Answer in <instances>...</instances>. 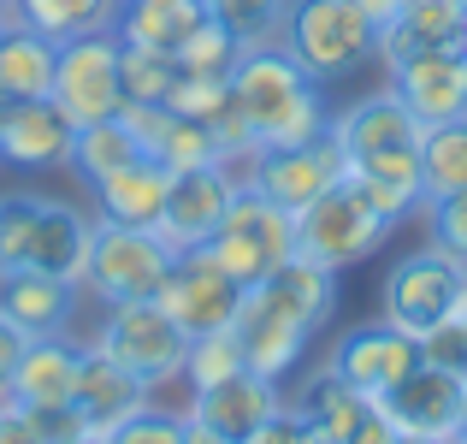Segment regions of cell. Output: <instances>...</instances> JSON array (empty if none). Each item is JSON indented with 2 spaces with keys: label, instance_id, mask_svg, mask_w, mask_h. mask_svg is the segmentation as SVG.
Wrapping results in <instances>:
<instances>
[{
  "label": "cell",
  "instance_id": "cell-1",
  "mask_svg": "<svg viewBox=\"0 0 467 444\" xmlns=\"http://www.w3.org/2000/svg\"><path fill=\"white\" fill-rule=\"evenodd\" d=\"M231 107L243 113V125L254 131L261 148H290L314 143L331 131L326 83L290 59L285 42H254L243 48L237 71H231Z\"/></svg>",
  "mask_w": 467,
  "mask_h": 444
},
{
  "label": "cell",
  "instance_id": "cell-2",
  "mask_svg": "<svg viewBox=\"0 0 467 444\" xmlns=\"http://www.w3.org/2000/svg\"><path fill=\"white\" fill-rule=\"evenodd\" d=\"M95 214H83L66 196L42 190H6L0 196V273H54L83 279Z\"/></svg>",
  "mask_w": 467,
  "mask_h": 444
},
{
  "label": "cell",
  "instance_id": "cell-3",
  "mask_svg": "<svg viewBox=\"0 0 467 444\" xmlns=\"http://www.w3.org/2000/svg\"><path fill=\"white\" fill-rule=\"evenodd\" d=\"M278 42L290 48V59L308 78L337 83L379 59V24L355 0H290Z\"/></svg>",
  "mask_w": 467,
  "mask_h": 444
},
{
  "label": "cell",
  "instance_id": "cell-4",
  "mask_svg": "<svg viewBox=\"0 0 467 444\" xmlns=\"http://www.w3.org/2000/svg\"><path fill=\"white\" fill-rule=\"evenodd\" d=\"M397 226L402 219H390L355 178H337L326 196H314V202L296 214V255L343 273V267H355V261H367V255L385 249V238Z\"/></svg>",
  "mask_w": 467,
  "mask_h": 444
},
{
  "label": "cell",
  "instance_id": "cell-5",
  "mask_svg": "<svg viewBox=\"0 0 467 444\" xmlns=\"http://www.w3.org/2000/svg\"><path fill=\"white\" fill-rule=\"evenodd\" d=\"M171 261H178V249H171L154 226H113V219H95L78 291L95 296L101 308L149 302V296H160V285H166Z\"/></svg>",
  "mask_w": 467,
  "mask_h": 444
},
{
  "label": "cell",
  "instance_id": "cell-6",
  "mask_svg": "<svg viewBox=\"0 0 467 444\" xmlns=\"http://www.w3.org/2000/svg\"><path fill=\"white\" fill-rule=\"evenodd\" d=\"M83 344H95L101 355H113L119 367L142 379L149 391H166L171 379H183V362H190V332L154 302H113L101 314V326Z\"/></svg>",
  "mask_w": 467,
  "mask_h": 444
},
{
  "label": "cell",
  "instance_id": "cell-7",
  "mask_svg": "<svg viewBox=\"0 0 467 444\" xmlns=\"http://www.w3.org/2000/svg\"><path fill=\"white\" fill-rule=\"evenodd\" d=\"M207 249H213V261L225 267L231 279L261 285L266 273H278V267L296 255V214L266 202L254 184H237V196H231V207H225V219H219Z\"/></svg>",
  "mask_w": 467,
  "mask_h": 444
},
{
  "label": "cell",
  "instance_id": "cell-8",
  "mask_svg": "<svg viewBox=\"0 0 467 444\" xmlns=\"http://www.w3.org/2000/svg\"><path fill=\"white\" fill-rule=\"evenodd\" d=\"M467 296V261H456L450 249L426 243V249H409L379 285V308H385L390 326H402L409 338H426L432 326L462 314Z\"/></svg>",
  "mask_w": 467,
  "mask_h": 444
},
{
  "label": "cell",
  "instance_id": "cell-9",
  "mask_svg": "<svg viewBox=\"0 0 467 444\" xmlns=\"http://www.w3.org/2000/svg\"><path fill=\"white\" fill-rule=\"evenodd\" d=\"M54 107L71 125H101L125 107L119 83V30H89L59 42L54 54Z\"/></svg>",
  "mask_w": 467,
  "mask_h": 444
},
{
  "label": "cell",
  "instance_id": "cell-10",
  "mask_svg": "<svg viewBox=\"0 0 467 444\" xmlns=\"http://www.w3.org/2000/svg\"><path fill=\"white\" fill-rule=\"evenodd\" d=\"M243 291L249 285L231 279L225 267L213 261V249H178V261H171V273H166V285H160L154 302L166 308L190 338H202V332H225L231 320H237Z\"/></svg>",
  "mask_w": 467,
  "mask_h": 444
},
{
  "label": "cell",
  "instance_id": "cell-11",
  "mask_svg": "<svg viewBox=\"0 0 467 444\" xmlns=\"http://www.w3.org/2000/svg\"><path fill=\"white\" fill-rule=\"evenodd\" d=\"M231 332H237V344H243V362H249L254 374L278 379V386H285V374L308 355V338H314V326L273 291V279L243 291V308H237V320H231Z\"/></svg>",
  "mask_w": 467,
  "mask_h": 444
},
{
  "label": "cell",
  "instance_id": "cell-12",
  "mask_svg": "<svg viewBox=\"0 0 467 444\" xmlns=\"http://www.w3.org/2000/svg\"><path fill=\"white\" fill-rule=\"evenodd\" d=\"M420 119L402 107V95L390 90H373L361 101H349L343 113H331V137L343 148V172H361L373 160H397V154H420Z\"/></svg>",
  "mask_w": 467,
  "mask_h": 444
},
{
  "label": "cell",
  "instance_id": "cell-13",
  "mask_svg": "<svg viewBox=\"0 0 467 444\" xmlns=\"http://www.w3.org/2000/svg\"><path fill=\"white\" fill-rule=\"evenodd\" d=\"M237 184H243L237 166H225V160L171 172V190H166V207H160L154 231L171 249H207L219 219H225V207H231V196H237Z\"/></svg>",
  "mask_w": 467,
  "mask_h": 444
},
{
  "label": "cell",
  "instance_id": "cell-14",
  "mask_svg": "<svg viewBox=\"0 0 467 444\" xmlns=\"http://www.w3.org/2000/svg\"><path fill=\"white\" fill-rule=\"evenodd\" d=\"M337 178H343V148H337L331 131H326V137H314V143L261 148V154L243 166V184H254L266 202L290 207V214H302V207H308L314 196H326Z\"/></svg>",
  "mask_w": 467,
  "mask_h": 444
},
{
  "label": "cell",
  "instance_id": "cell-15",
  "mask_svg": "<svg viewBox=\"0 0 467 444\" xmlns=\"http://www.w3.org/2000/svg\"><path fill=\"white\" fill-rule=\"evenodd\" d=\"M331 367H337L343 379H349L361 397H385L397 379H409L414 367H420V338H409L402 326H390L385 314L379 320H361V326H349L337 338V350H331Z\"/></svg>",
  "mask_w": 467,
  "mask_h": 444
},
{
  "label": "cell",
  "instance_id": "cell-16",
  "mask_svg": "<svg viewBox=\"0 0 467 444\" xmlns=\"http://www.w3.org/2000/svg\"><path fill=\"white\" fill-rule=\"evenodd\" d=\"M426 54H467V6L462 0H402L385 24H379V59L409 66Z\"/></svg>",
  "mask_w": 467,
  "mask_h": 444
},
{
  "label": "cell",
  "instance_id": "cell-17",
  "mask_svg": "<svg viewBox=\"0 0 467 444\" xmlns=\"http://www.w3.org/2000/svg\"><path fill=\"white\" fill-rule=\"evenodd\" d=\"M462 403H467V386L456 374H444V367L420 362L409 379H397V386L379 397V409H385V421L397 427V433H426V439H450L462 421Z\"/></svg>",
  "mask_w": 467,
  "mask_h": 444
},
{
  "label": "cell",
  "instance_id": "cell-18",
  "mask_svg": "<svg viewBox=\"0 0 467 444\" xmlns=\"http://www.w3.org/2000/svg\"><path fill=\"white\" fill-rule=\"evenodd\" d=\"M154 391L142 386L130 367H119L113 355H101L95 344H83V362H78V386H71V409L89 433H119L137 409H149Z\"/></svg>",
  "mask_w": 467,
  "mask_h": 444
},
{
  "label": "cell",
  "instance_id": "cell-19",
  "mask_svg": "<svg viewBox=\"0 0 467 444\" xmlns=\"http://www.w3.org/2000/svg\"><path fill=\"white\" fill-rule=\"evenodd\" d=\"M71 143H78V125L54 107V95L6 107L0 160H6L12 172H66L71 166Z\"/></svg>",
  "mask_w": 467,
  "mask_h": 444
},
{
  "label": "cell",
  "instance_id": "cell-20",
  "mask_svg": "<svg viewBox=\"0 0 467 444\" xmlns=\"http://www.w3.org/2000/svg\"><path fill=\"white\" fill-rule=\"evenodd\" d=\"M278 409H285V391H278V379H266V374H254V367H243V374H231V379H219V386L195 391L183 415L243 444L249 433H261V427L273 421Z\"/></svg>",
  "mask_w": 467,
  "mask_h": 444
},
{
  "label": "cell",
  "instance_id": "cell-21",
  "mask_svg": "<svg viewBox=\"0 0 467 444\" xmlns=\"http://www.w3.org/2000/svg\"><path fill=\"white\" fill-rule=\"evenodd\" d=\"M390 90L420 125L467 119V54H426L409 66H390Z\"/></svg>",
  "mask_w": 467,
  "mask_h": 444
},
{
  "label": "cell",
  "instance_id": "cell-22",
  "mask_svg": "<svg viewBox=\"0 0 467 444\" xmlns=\"http://www.w3.org/2000/svg\"><path fill=\"white\" fill-rule=\"evenodd\" d=\"M78 285L54 273H0V320L18 326L24 338H47V332H71L78 320Z\"/></svg>",
  "mask_w": 467,
  "mask_h": 444
},
{
  "label": "cell",
  "instance_id": "cell-23",
  "mask_svg": "<svg viewBox=\"0 0 467 444\" xmlns=\"http://www.w3.org/2000/svg\"><path fill=\"white\" fill-rule=\"evenodd\" d=\"M166 190H171V172L154 154H137L119 172H107L101 184H89V202H95V219H113V226H160Z\"/></svg>",
  "mask_w": 467,
  "mask_h": 444
},
{
  "label": "cell",
  "instance_id": "cell-24",
  "mask_svg": "<svg viewBox=\"0 0 467 444\" xmlns=\"http://www.w3.org/2000/svg\"><path fill=\"white\" fill-rule=\"evenodd\" d=\"M78 362H83V338H71V332L24 338L18 374H12V403H24V409L71 403V386H78Z\"/></svg>",
  "mask_w": 467,
  "mask_h": 444
},
{
  "label": "cell",
  "instance_id": "cell-25",
  "mask_svg": "<svg viewBox=\"0 0 467 444\" xmlns=\"http://www.w3.org/2000/svg\"><path fill=\"white\" fill-rule=\"evenodd\" d=\"M290 409H296L326 444H349L355 427L373 415V397H361V391H355L349 379H343L337 367L326 362V367H314V374L296 379V391H290Z\"/></svg>",
  "mask_w": 467,
  "mask_h": 444
},
{
  "label": "cell",
  "instance_id": "cell-26",
  "mask_svg": "<svg viewBox=\"0 0 467 444\" xmlns=\"http://www.w3.org/2000/svg\"><path fill=\"white\" fill-rule=\"evenodd\" d=\"M54 54L59 42H47L42 30H24V24H0V101H42L54 95Z\"/></svg>",
  "mask_w": 467,
  "mask_h": 444
},
{
  "label": "cell",
  "instance_id": "cell-27",
  "mask_svg": "<svg viewBox=\"0 0 467 444\" xmlns=\"http://www.w3.org/2000/svg\"><path fill=\"white\" fill-rule=\"evenodd\" d=\"M202 18H207L202 0H125V6H119V18H113V30H119V42L178 54Z\"/></svg>",
  "mask_w": 467,
  "mask_h": 444
},
{
  "label": "cell",
  "instance_id": "cell-28",
  "mask_svg": "<svg viewBox=\"0 0 467 444\" xmlns=\"http://www.w3.org/2000/svg\"><path fill=\"white\" fill-rule=\"evenodd\" d=\"M119 6L125 0H6L0 12L24 30H42L47 42H71V36H89V30H113Z\"/></svg>",
  "mask_w": 467,
  "mask_h": 444
},
{
  "label": "cell",
  "instance_id": "cell-29",
  "mask_svg": "<svg viewBox=\"0 0 467 444\" xmlns=\"http://www.w3.org/2000/svg\"><path fill=\"white\" fill-rule=\"evenodd\" d=\"M420 184L426 202L467 190V119H444V125L420 131Z\"/></svg>",
  "mask_w": 467,
  "mask_h": 444
},
{
  "label": "cell",
  "instance_id": "cell-30",
  "mask_svg": "<svg viewBox=\"0 0 467 444\" xmlns=\"http://www.w3.org/2000/svg\"><path fill=\"white\" fill-rule=\"evenodd\" d=\"M137 154H142L137 137H130V131L119 125V113H113V119H101V125H78V143H71V166L66 172H78V184L89 190V184H101L107 172H119Z\"/></svg>",
  "mask_w": 467,
  "mask_h": 444
},
{
  "label": "cell",
  "instance_id": "cell-31",
  "mask_svg": "<svg viewBox=\"0 0 467 444\" xmlns=\"http://www.w3.org/2000/svg\"><path fill=\"white\" fill-rule=\"evenodd\" d=\"M171 59H178V71H195V78H231L237 59H243V42L219 18H202L190 30V42H183Z\"/></svg>",
  "mask_w": 467,
  "mask_h": 444
},
{
  "label": "cell",
  "instance_id": "cell-32",
  "mask_svg": "<svg viewBox=\"0 0 467 444\" xmlns=\"http://www.w3.org/2000/svg\"><path fill=\"white\" fill-rule=\"evenodd\" d=\"M119 83H125V101H166L178 83V59L160 48L119 42Z\"/></svg>",
  "mask_w": 467,
  "mask_h": 444
},
{
  "label": "cell",
  "instance_id": "cell-33",
  "mask_svg": "<svg viewBox=\"0 0 467 444\" xmlns=\"http://www.w3.org/2000/svg\"><path fill=\"white\" fill-rule=\"evenodd\" d=\"M154 160H160L166 172H183V166H207V160H225V148H219V131H213V125L171 113V119H166V131H160V143H154Z\"/></svg>",
  "mask_w": 467,
  "mask_h": 444
},
{
  "label": "cell",
  "instance_id": "cell-34",
  "mask_svg": "<svg viewBox=\"0 0 467 444\" xmlns=\"http://www.w3.org/2000/svg\"><path fill=\"white\" fill-rule=\"evenodd\" d=\"M202 6H207V18H219L243 48H254V42H278L290 0H202Z\"/></svg>",
  "mask_w": 467,
  "mask_h": 444
},
{
  "label": "cell",
  "instance_id": "cell-35",
  "mask_svg": "<svg viewBox=\"0 0 467 444\" xmlns=\"http://www.w3.org/2000/svg\"><path fill=\"white\" fill-rule=\"evenodd\" d=\"M243 344H237V332H202V338H190V362H183V386H190V397L195 391H207V386H219V379H231V374H243Z\"/></svg>",
  "mask_w": 467,
  "mask_h": 444
},
{
  "label": "cell",
  "instance_id": "cell-36",
  "mask_svg": "<svg viewBox=\"0 0 467 444\" xmlns=\"http://www.w3.org/2000/svg\"><path fill=\"white\" fill-rule=\"evenodd\" d=\"M166 107L183 113V119H202V125H219L225 107H231V78H195V71H178Z\"/></svg>",
  "mask_w": 467,
  "mask_h": 444
},
{
  "label": "cell",
  "instance_id": "cell-37",
  "mask_svg": "<svg viewBox=\"0 0 467 444\" xmlns=\"http://www.w3.org/2000/svg\"><path fill=\"white\" fill-rule=\"evenodd\" d=\"M426 231H432L438 249H450L456 261H467V190L426 202Z\"/></svg>",
  "mask_w": 467,
  "mask_h": 444
},
{
  "label": "cell",
  "instance_id": "cell-38",
  "mask_svg": "<svg viewBox=\"0 0 467 444\" xmlns=\"http://www.w3.org/2000/svg\"><path fill=\"white\" fill-rule=\"evenodd\" d=\"M113 444H183V409H160V403H149V409H137L119 433H107Z\"/></svg>",
  "mask_w": 467,
  "mask_h": 444
},
{
  "label": "cell",
  "instance_id": "cell-39",
  "mask_svg": "<svg viewBox=\"0 0 467 444\" xmlns=\"http://www.w3.org/2000/svg\"><path fill=\"white\" fill-rule=\"evenodd\" d=\"M420 362L444 367V374H456L462 386H467V320H462V314L426 332V338H420Z\"/></svg>",
  "mask_w": 467,
  "mask_h": 444
},
{
  "label": "cell",
  "instance_id": "cell-40",
  "mask_svg": "<svg viewBox=\"0 0 467 444\" xmlns=\"http://www.w3.org/2000/svg\"><path fill=\"white\" fill-rule=\"evenodd\" d=\"M243 444H326V439H319L314 427H308V421H302V415H296V409L285 403V409H278L273 421L261 427V433H249Z\"/></svg>",
  "mask_w": 467,
  "mask_h": 444
},
{
  "label": "cell",
  "instance_id": "cell-41",
  "mask_svg": "<svg viewBox=\"0 0 467 444\" xmlns=\"http://www.w3.org/2000/svg\"><path fill=\"white\" fill-rule=\"evenodd\" d=\"M0 444H47L24 403H0Z\"/></svg>",
  "mask_w": 467,
  "mask_h": 444
},
{
  "label": "cell",
  "instance_id": "cell-42",
  "mask_svg": "<svg viewBox=\"0 0 467 444\" xmlns=\"http://www.w3.org/2000/svg\"><path fill=\"white\" fill-rule=\"evenodd\" d=\"M18 355H24V332L0 320V403H12V374H18Z\"/></svg>",
  "mask_w": 467,
  "mask_h": 444
},
{
  "label": "cell",
  "instance_id": "cell-43",
  "mask_svg": "<svg viewBox=\"0 0 467 444\" xmlns=\"http://www.w3.org/2000/svg\"><path fill=\"white\" fill-rule=\"evenodd\" d=\"M390 439H397V427H390V421H385V409L373 403V415L355 427V439H349V444H390Z\"/></svg>",
  "mask_w": 467,
  "mask_h": 444
},
{
  "label": "cell",
  "instance_id": "cell-44",
  "mask_svg": "<svg viewBox=\"0 0 467 444\" xmlns=\"http://www.w3.org/2000/svg\"><path fill=\"white\" fill-rule=\"evenodd\" d=\"M183 444H237V439H225V433H213V427H202V421L183 415Z\"/></svg>",
  "mask_w": 467,
  "mask_h": 444
},
{
  "label": "cell",
  "instance_id": "cell-45",
  "mask_svg": "<svg viewBox=\"0 0 467 444\" xmlns=\"http://www.w3.org/2000/svg\"><path fill=\"white\" fill-rule=\"evenodd\" d=\"M355 6H361V12H367V18H373V24H385L390 12L402 6V0H355Z\"/></svg>",
  "mask_w": 467,
  "mask_h": 444
},
{
  "label": "cell",
  "instance_id": "cell-46",
  "mask_svg": "<svg viewBox=\"0 0 467 444\" xmlns=\"http://www.w3.org/2000/svg\"><path fill=\"white\" fill-rule=\"evenodd\" d=\"M66 444H113V439H107V433H71Z\"/></svg>",
  "mask_w": 467,
  "mask_h": 444
},
{
  "label": "cell",
  "instance_id": "cell-47",
  "mask_svg": "<svg viewBox=\"0 0 467 444\" xmlns=\"http://www.w3.org/2000/svg\"><path fill=\"white\" fill-rule=\"evenodd\" d=\"M390 444H444V439H426V433H397Z\"/></svg>",
  "mask_w": 467,
  "mask_h": 444
},
{
  "label": "cell",
  "instance_id": "cell-48",
  "mask_svg": "<svg viewBox=\"0 0 467 444\" xmlns=\"http://www.w3.org/2000/svg\"><path fill=\"white\" fill-rule=\"evenodd\" d=\"M444 444H467V403H462V421H456V433H450Z\"/></svg>",
  "mask_w": 467,
  "mask_h": 444
},
{
  "label": "cell",
  "instance_id": "cell-49",
  "mask_svg": "<svg viewBox=\"0 0 467 444\" xmlns=\"http://www.w3.org/2000/svg\"><path fill=\"white\" fill-rule=\"evenodd\" d=\"M0 125H6V101H0Z\"/></svg>",
  "mask_w": 467,
  "mask_h": 444
},
{
  "label": "cell",
  "instance_id": "cell-50",
  "mask_svg": "<svg viewBox=\"0 0 467 444\" xmlns=\"http://www.w3.org/2000/svg\"><path fill=\"white\" fill-rule=\"evenodd\" d=\"M462 320H467V296H462Z\"/></svg>",
  "mask_w": 467,
  "mask_h": 444
},
{
  "label": "cell",
  "instance_id": "cell-51",
  "mask_svg": "<svg viewBox=\"0 0 467 444\" xmlns=\"http://www.w3.org/2000/svg\"><path fill=\"white\" fill-rule=\"evenodd\" d=\"M0 24H6V12H0Z\"/></svg>",
  "mask_w": 467,
  "mask_h": 444
},
{
  "label": "cell",
  "instance_id": "cell-52",
  "mask_svg": "<svg viewBox=\"0 0 467 444\" xmlns=\"http://www.w3.org/2000/svg\"><path fill=\"white\" fill-rule=\"evenodd\" d=\"M0 6H6V0H0Z\"/></svg>",
  "mask_w": 467,
  "mask_h": 444
},
{
  "label": "cell",
  "instance_id": "cell-53",
  "mask_svg": "<svg viewBox=\"0 0 467 444\" xmlns=\"http://www.w3.org/2000/svg\"><path fill=\"white\" fill-rule=\"evenodd\" d=\"M462 6H467V0H462Z\"/></svg>",
  "mask_w": 467,
  "mask_h": 444
}]
</instances>
